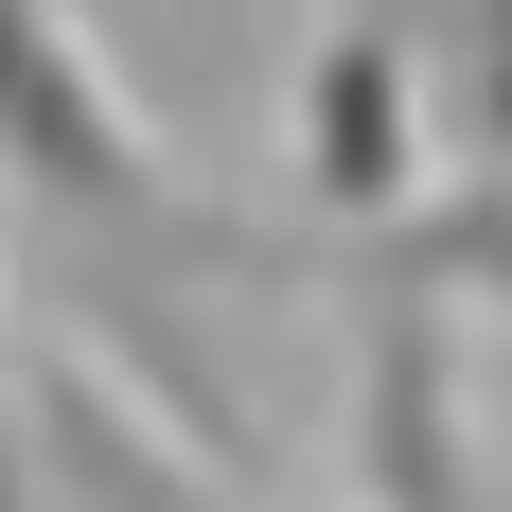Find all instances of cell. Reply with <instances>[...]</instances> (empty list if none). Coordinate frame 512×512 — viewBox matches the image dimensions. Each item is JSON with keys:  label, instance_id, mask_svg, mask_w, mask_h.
I'll use <instances>...</instances> for the list:
<instances>
[{"label": "cell", "instance_id": "obj_1", "mask_svg": "<svg viewBox=\"0 0 512 512\" xmlns=\"http://www.w3.org/2000/svg\"><path fill=\"white\" fill-rule=\"evenodd\" d=\"M0 177H18L36 212H71L89 248H142V265H265L230 212H195L177 177H159L142 106H124V71L89 53L71 0H0Z\"/></svg>", "mask_w": 512, "mask_h": 512}, {"label": "cell", "instance_id": "obj_3", "mask_svg": "<svg viewBox=\"0 0 512 512\" xmlns=\"http://www.w3.org/2000/svg\"><path fill=\"white\" fill-rule=\"evenodd\" d=\"M442 318L460 301H424V283H371V371H354V477L371 495H477L460 460V389H442Z\"/></svg>", "mask_w": 512, "mask_h": 512}, {"label": "cell", "instance_id": "obj_2", "mask_svg": "<svg viewBox=\"0 0 512 512\" xmlns=\"http://www.w3.org/2000/svg\"><path fill=\"white\" fill-rule=\"evenodd\" d=\"M407 106H424V36L407 18H336V36L301 53V195L354 212V230L407 212L424 195V124Z\"/></svg>", "mask_w": 512, "mask_h": 512}, {"label": "cell", "instance_id": "obj_4", "mask_svg": "<svg viewBox=\"0 0 512 512\" xmlns=\"http://www.w3.org/2000/svg\"><path fill=\"white\" fill-rule=\"evenodd\" d=\"M318 18H407V0H318Z\"/></svg>", "mask_w": 512, "mask_h": 512}]
</instances>
